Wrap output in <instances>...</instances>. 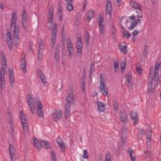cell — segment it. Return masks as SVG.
Masks as SVG:
<instances>
[{"instance_id":"f35d334b","label":"cell","mask_w":161,"mask_h":161,"mask_svg":"<svg viewBox=\"0 0 161 161\" xmlns=\"http://www.w3.org/2000/svg\"><path fill=\"white\" fill-rule=\"evenodd\" d=\"M98 109L101 112H104L106 110V104L103 102H99L98 103Z\"/></svg>"},{"instance_id":"603a6c76","label":"cell","mask_w":161,"mask_h":161,"mask_svg":"<svg viewBox=\"0 0 161 161\" xmlns=\"http://www.w3.org/2000/svg\"><path fill=\"white\" fill-rule=\"evenodd\" d=\"M37 74H38V76H39V78H40V79L41 80V81H42V83H43V85L46 86V84H47V80L46 76H45V74H43L42 70H38Z\"/></svg>"},{"instance_id":"9f6ffc18","label":"cell","mask_w":161,"mask_h":161,"mask_svg":"<svg viewBox=\"0 0 161 161\" xmlns=\"http://www.w3.org/2000/svg\"><path fill=\"white\" fill-rule=\"evenodd\" d=\"M0 6H1V10L3 9V3L1 2H0Z\"/></svg>"},{"instance_id":"1f68e13d","label":"cell","mask_w":161,"mask_h":161,"mask_svg":"<svg viewBox=\"0 0 161 161\" xmlns=\"http://www.w3.org/2000/svg\"><path fill=\"white\" fill-rule=\"evenodd\" d=\"M120 50L124 54H126L127 53V44L125 42H121L119 44Z\"/></svg>"},{"instance_id":"f907efd6","label":"cell","mask_w":161,"mask_h":161,"mask_svg":"<svg viewBox=\"0 0 161 161\" xmlns=\"http://www.w3.org/2000/svg\"><path fill=\"white\" fill-rule=\"evenodd\" d=\"M126 78H127V82H128L129 84H130V83H132V76H131V75L130 74H128L127 75Z\"/></svg>"},{"instance_id":"8992f818","label":"cell","mask_w":161,"mask_h":161,"mask_svg":"<svg viewBox=\"0 0 161 161\" xmlns=\"http://www.w3.org/2000/svg\"><path fill=\"white\" fill-rule=\"evenodd\" d=\"M57 30L58 26L57 23H55L53 25L52 30V35H51V43L52 46L53 47L56 44V39H57Z\"/></svg>"},{"instance_id":"44dd1931","label":"cell","mask_w":161,"mask_h":161,"mask_svg":"<svg viewBox=\"0 0 161 161\" xmlns=\"http://www.w3.org/2000/svg\"><path fill=\"white\" fill-rule=\"evenodd\" d=\"M9 153L10 155V158L12 160H15V155H16V152H15V148L14 145L12 144H9Z\"/></svg>"},{"instance_id":"83f0119b","label":"cell","mask_w":161,"mask_h":161,"mask_svg":"<svg viewBox=\"0 0 161 161\" xmlns=\"http://www.w3.org/2000/svg\"><path fill=\"white\" fill-rule=\"evenodd\" d=\"M20 68L23 70V73H26V61L25 56H23L20 61Z\"/></svg>"},{"instance_id":"3957f363","label":"cell","mask_w":161,"mask_h":161,"mask_svg":"<svg viewBox=\"0 0 161 161\" xmlns=\"http://www.w3.org/2000/svg\"><path fill=\"white\" fill-rule=\"evenodd\" d=\"M27 103L29 108L32 114H35V106H36V102L35 101L34 98H33L31 94H29L27 96Z\"/></svg>"},{"instance_id":"ab89813d","label":"cell","mask_w":161,"mask_h":161,"mask_svg":"<svg viewBox=\"0 0 161 161\" xmlns=\"http://www.w3.org/2000/svg\"><path fill=\"white\" fill-rule=\"evenodd\" d=\"M94 70V63L92 62L91 64V66H90V81H91L93 77V72Z\"/></svg>"},{"instance_id":"5bb4252c","label":"cell","mask_w":161,"mask_h":161,"mask_svg":"<svg viewBox=\"0 0 161 161\" xmlns=\"http://www.w3.org/2000/svg\"><path fill=\"white\" fill-rule=\"evenodd\" d=\"M22 26L24 30H27V26H28V16H27V13H26L25 10H23L22 12Z\"/></svg>"},{"instance_id":"7a4b0ae2","label":"cell","mask_w":161,"mask_h":161,"mask_svg":"<svg viewBox=\"0 0 161 161\" xmlns=\"http://www.w3.org/2000/svg\"><path fill=\"white\" fill-rule=\"evenodd\" d=\"M20 120L21 123H22V128H23V132L25 133H29V123H28L27 118H26V115L24 113V112L22 110H21L20 112Z\"/></svg>"},{"instance_id":"f5cc1de1","label":"cell","mask_w":161,"mask_h":161,"mask_svg":"<svg viewBox=\"0 0 161 161\" xmlns=\"http://www.w3.org/2000/svg\"><path fill=\"white\" fill-rule=\"evenodd\" d=\"M51 156H52V160H53V161L57 160V157H56V154L54 153V152H53V151H52V152H51Z\"/></svg>"},{"instance_id":"cb8c5ba5","label":"cell","mask_w":161,"mask_h":161,"mask_svg":"<svg viewBox=\"0 0 161 161\" xmlns=\"http://www.w3.org/2000/svg\"><path fill=\"white\" fill-rule=\"evenodd\" d=\"M62 111L60 110H57L54 111L53 114V118L56 121H59L62 117Z\"/></svg>"},{"instance_id":"f1b7e54d","label":"cell","mask_w":161,"mask_h":161,"mask_svg":"<svg viewBox=\"0 0 161 161\" xmlns=\"http://www.w3.org/2000/svg\"><path fill=\"white\" fill-rule=\"evenodd\" d=\"M130 117L134 125H137L138 122V115L137 113L135 112V111H131Z\"/></svg>"},{"instance_id":"6da1fadb","label":"cell","mask_w":161,"mask_h":161,"mask_svg":"<svg viewBox=\"0 0 161 161\" xmlns=\"http://www.w3.org/2000/svg\"><path fill=\"white\" fill-rule=\"evenodd\" d=\"M73 100V95L71 93H69L66 97V102L65 104V118H68L70 113L71 104Z\"/></svg>"},{"instance_id":"7402d4cb","label":"cell","mask_w":161,"mask_h":161,"mask_svg":"<svg viewBox=\"0 0 161 161\" xmlns=\"http://www.w3.org/2000/svg\"><path fill=\"white\" fill-rule=\"evenodd\" d=\"M113 12V6L112 3L111 1H107L106 4V14L109 16H111Z\"/></svg>"},{"instance_id":"2e32d148","label":"cell","mask_w":161,"mask_h":161,"mask_svg":"<svg viewBox=\"0 0 161 161\" xmlns=\"http://www.w3.org/2000/svg\"><path fill=\"white\" fill-rule=\"evenodd\" d=\"M16 21H17V15H16V12L15 11H13L12 13V20H11V29L12 30H15V28L17 26L16 25Z\"/></svg>"},{"instance_id":"8d00e7d4","label":"cell","mask_w":161,"mask_h":161,"mask_svg":"<svg viewBox=\"0 0 161 161\" xmlns=\"http://www.w3.org/2000/svg\"><path fill=\"white\" fill-rule=\"evenodd\" d=\"M120 118L121 121L123 123H127V120H128V116H127L126 113L123 112V111H121L120 113Z\"/></svg>"},{"instance_id":"11a10c76","label":"cell","mask_w":161,"mask_h":161,"mask_svg":"<svg viewBox=\"0 0 161 161\" xmlns=\"http://www.w3.org/2000/svg\"><path fill=\"white\" fill-rule=\"evenodd\" d=\"M87 1H85L84 2V5H83V11L85 10V8H86V5H87Z\"/></svg>"},{"instance_id":"9c48e42d","label":"cell","mask_w":161,"mask_h":161,"mask_svg":"<svg viewBox=\"0 0 161 161\" xmlns=\"http://www.w3.org/2000/svg\"><path fill=\"white\" fill-rule=\"evenodd\" d=\"M36 108H37V113L40 118H43V111L42 104L41 103L39 99L36 100Z\"/></svg>"},{"instance_id":"e575fe53","label":"cell","mask_w":161,"mask_h":161,"mask_svg":"<svg viewBox=\"0 0 161 161\" xmlns=\"http://www.w3.org/2000/svg\"><path fill=\"white\" fill-rule=\"evenodd\" d=\"M40 143L42 145V148H44L46 149H49L50 148V144L46 140H40Z\"/></svg>"},{"instance_id":"60d3db41","label":"cell","mask_w":161,"mask_h":161,"mask_svg":"<svg viewBox=\"0 0 161 161\" xmlns=\"http://www.w3.org/2000/svg\"><path fill=\"white\" fill-rule=\"evenodd\" d=\"M130 5H132V6L133 8H135V9L141 10V7L139 5V4L137 3V2H135V1H130Z\"/></svg>"},{"instance_id":"30bf717a","label":"cell","mask_w":161,"mask_h":161,"mask_svg":"<svg viewBox=\"0 0 161 161\" xmlns=\"http://www.w3.org/2000/svg\"><path fill=\"white\" fill-rule=\"evenodd\" d=\"M76 47L77 54H78V56H79V57H80L82 55V53H83V41H82V39L80 37H77L76 43Z\"/></svg>"},{"instance_id":"c3c4849f","label":"cell","mask_w":161,"mask_h":161,"mask_svg":"<svg viewBox=\"0 0 161 161\" xmlns=\"http://www.w3.org/2000/svg\"><path fill=\"white\" fill-rule=\"evenodd\" d=\"M136 69H137V73H138L139 74H141L142 73V67H141V66H140V65H137V66H136Z\"/></svg>"},{"instance_id":"d6a6232c","label":"cell","mask_w":161,"mask_h":161,"mask_svg":"<svg viewBox=\"0 0 161 161\" xmlns=\"http://www.w3.org/2000/svg\"><path fill=\"white\" fill-rule=\"evenodd\" d=\"M55 59L57 62H59L60 60V47L59 45H57L55 49Z\"/></svg>"},{"instance_id":"836d02e7","label":"cell","mask_w":161,"mask_h":161,"mask_svg":"<svg viewBox=\"0 0 161 161\" xmlns=\"http://www.w3.org/2000/svg\"><path fill=\"white\" fill-rule=\"evenodd\" d=\"M33 145H34L35 147L37 149H38V150L42 149V145H41L40 141L39 140H38L37 138L35 137L33 138Z\"/></svg>"},{"instance_id":"9a60e30c","label":"cell","mask_w":161,"mask_h":161,"mask_svg":"<svg viewBox=\"0 0 161 161\" xmlns=\"http://www.w3.org/2000/svg\"><path fill=\"white\" fill-rule=\"evenodd\" d=\"M53 23V8L51 6L49 8V15H48V24L51 27Z\"/></svg>"},{"instance_id":"4dcf8cb0","label":"cell","mask_w":161,"mask_h":161,"mask_svg":"<svg viewBox=\"0 0 161 161\" xmlns=\"http://www.w3.org/2000/svg\"><path fill=\"white\" fill-rule=\"evenodd\" d=\"M81 89L83 91H85L86 90V71L85 70L83 71V76L81 77Z\"/></svg>"},{"instance_id":"ffe728a7","label":"cell","mask_w":161,"mask_h":161,"mask_svg":"<svg viewBox=\"0 0 161 161\" xmlns=\"http://www.w3.org/2000/svg\"><path fill=\"white\" fill-rule=\"evenodd\" d=\"M8 74H9V80L10 86L13 87L14 86V84H15V74H14V71L13 69H9Z\"/></svg>"},{"instance_id":"8fae6325","label":"cell","mask_w":161,"mask_h":161,"mask_svg":"<svg viewBox=\"0 0 161 161\" xmlns=\"http://www.w3.org/2000/svg\"><path fill=\"white\" fill-rule=\"evenodd\" d=\"M6 42L7 44H8V47L10 50H13V38L12 37V33L10 30L7 31L6 33Z\"/></svg>"},{"instance_id":"db71d44e","label":"cell","mask_w":161,"mask_h":161,"mask_svg":"<svg viewBox=\"0 0 161 161\" xmlns=\"http://www.w3.org/2000/svg\"><path fill=\"white\" fill-rule=\"evenodd\" d=\"M83 157H84V158H85V159H87V158H88V153H87V151L86 150H84L83 151Z\"/></svg>"},{"instance_id":"f6af8a7d","label":"cell","mask_w":161,"mask_h":161,"mask_svg":"<svg viewBox=\"0 0 161 161\" xmlns=\"http://www.w3.org/2000/svg\"><path fill=\"white\" fill-rule=\"evenodd\" d=\"M85 40H86V44L89 45V43H90V33H89V32H87V31L86 32Z\"/></svg>"},{"instance_id":"74e56055","label":"cell","mask_w":161,"mask_h":161,"mask_svg":"<svg viewBox=\"0 0 161 161\" xmlns=\"http://www.w3.org/2000/svg\"><path fill=\"white\" fill-rule=\"evenodd\" d=\"M8 120H9L10 127V130H11V131H12V132L13 133V132H14V126H13V122L12 115L10 113V112H8Z\"/></svg>"},{"instance_id":"e0dca14e","label":"cell","mask_w":161,"mask_h":161,"mask_svg":"<svg viewBox=\"0 0 161 161\" xmlns=\"http://www.w3.org/2000/svg\"><path fill=\"white\" fill-rule=\"evenodd\" d=\"M152 129L151 127H149L147 132V138H146V144L148 147H150L152 142Z\"/></svg>"},{"instance_id":"bcb514c9","label":"cell","mask_w":161,"mask_h":161,"mask_svg":"<svg viewBox=\"0 0 161 161\" xmlns=\"http://www.w3.org/2000/svg\"><path fill=\"white\" fill-rule=\"evenodd\" d=\"M137 21L135 20H134L132 22V24H131L130 26L129 27V29L130 30L133 29L134 28H135V26H137Z\"/></svg>"},{"instance_id":"d4e9b609","label":"cell","mask_w":161,"mask_h":161,"mask_svg":"<svg viewBox=\"0 0 161 161\" xmlns=\"http://www.w3.org/2000/svg\"><path fill=\"white\" fill-rule=\"evenodd\" d=\"M56 141H57V143L58 145H59V148H60V150H61L62 152H64L65 150H66V145L64 143L62 138L60 137H58L56 138Z\"/></svg>"},{"instance_id":"d6986e66","label":"cell","mask_w":161,"mask_h":161,"mask_svg":"<svg viewBox=\"0 0 161 161\" xmlns=\"http://www.w3.org/2000/svg\"><path fill=\"white\" fill-rule=\"evenodd\" d=\"M0 74H1V90H3L5 86V74H6V71L2 67H1Z\"/></svg>"},{"instance_id":"277c9868","label":"cell","mask_w":161,"mask_h":161,"mask_svg":"<svg viewBox=\"0 0 161 161\" xmlns=\"http://www.w3.org/2000/svg\"><path fill=\"white\" fill-rule=\"evenodd\" d=\"M100 90L104 96H108V89H107L105 83H104V79L103 77V74L100 75Z\"/></svg>"},{"instance_id":"52a82bcc","label":"cell","mask_w":161,"mask_h":161,"mask_svg":"<svg viewBox=\"0 0 161 161\" xmlns=\"http://www.w3.org/2000/svg\"><path fill=\"white\" fill-rule=\"evenodd\" d=\"M160 62H157L155 64L154 70H153L154 80H155L156 84H157L159 81V70H160Z\"/></svg>"},{"instance_id":"4316f807","label":"cell","mask_w":161,"mask_h":161,"mask_svg":"<svg viewBox=\"0 0 161 161\" xmlns=\"http://www.w3.org/2000/svg\"><path fill=\"white\" fill-rule=\"evenodd\" d=\"M127 137V129L125 128H123L122 130H121V142H122L123 145H125V144L126 143Z\"/></svg>"},{"instance_id":"4fadbf2b","label":"cell","mask_w":161,"mask_h":161,"mask_svg":"<svg viewBox=\"0 0 161 161\" xmlns=\"http://www.w3.org/2000/svg\"><path fill=\"white\" fill-rule=\"evenodd\" d=\"M153 82H154V72L153 69L151 67L149 76V82H148V92L149 93H150L152 91V86H153Z\"/></svg>"},{"instance_id":"7dc6e473","label":"cell","mask_w":161,"mask_h":161,"mask_svg":"<svg viewBox=\"0 0 161 161\" xmlns=\"http://www.w3.org/2000/svg\"><path fill=\"white\" fill-rule=\"evenodd\" d=\"M113 67H114V69H115V72H118V69H119V65H118V62L117 61V60L114 61Z\"/></svg>"},{"instance_id":"f546056e","label":"cell","mask_w":161,"mask_h":161,"mask_svg":"<svg viewBox=\"0 0 161 161\" xmlns=\"http://www.w3.org/2000/svg\"><path fill=\"white\" fill-rule=\"evenodd\" d=\"M58 16H59V21L62 22L63 19V8L60 2L59 3V6H58Z\"/></svg>"},{"instance_id":"7c38bea8","label":"cell","mask_w":161,"mask_h":161,"mask_svg":"<svg viewBox=\"0 0 161 161\" xmlns=\"http://www.w3.org/2000/svg\"><path fill=\"white\" fill-rule=\"evenodd\" d=\"M98 23L99 27H100V32L101 34H104V30H105V26H104V21L103 15L102 13H100L98 17Z\"/></svg>"},{"instance_id":"681fc988","label":"cell","mask_w":161,"mask_h":161,"mask_svg":"<svg viewBox=\"0 0 161 161\" xmlns=\"http://www.w3.org/2000/svg\"><path fill=\"white\" fill-rule=\"evenodd\" d=\"M113 108L115 111H118V103L117 101H114L113 103Z\"/></svg>"},{"instance_id":"b9f144b4","label":"cell","mask_w":161,"mask_h":161,"mask_svg":"<svg viewBox=\"0 0 161 161\" xmlns=\"http://www.w3.org/2000/svg\"><path fill=\"white\" fill-rule=\"evenodd\" d=\"M67 10L69 12H71L74 10V6L73 5V1H67Z\"/></svg>"},{"instance_id":"ba28073f","label":"cell","mask_w":161,"mask_h":161,"mask_svg":"<svg viewBox=\"0 0 161 161\" xmlns=\"http://www.w3.org/2000/svg\"><path fill=\"white\" fill-rule=\"evenodd\" d=\"M13 43L15 46L17 47L20 43V29L19 26L17 25L13 31Z\"/></svg>"},{"instance_id":"ee69618b","label":"cell","mask_w":161,"mask_h":161,"mask_svg":"<svg viewBox=\"0 0 161 161\" xmlns=\"http://www.w3.org/2000/svg\"><path fill=\"white\" fill-rule=\"evenodd\" d=\"M126 66H127V61L126 60H123L121 63V70L122 73H123L124 70L126 69Z\"/></svg>"},{"instance_id":"816d5d0a","label":"cell","mask_w":161,"mask_h":161,"mask_svg":"<svg viewBox=\"0 0 161 161\" xmlns=\"http://www.w3.org/2000/svg\"><path fill=\"white\" fill-rule=\"evenodd\" d=\"M111 160V154L110 153H107L106 154V157H105V160L107 161H110Z\"/></svg>"},{"instance_id":"d590c367","label":"cell","mask_w":161,"mask_h":161,"mask_svg":"<svg viewBox=\"0 0 161 161\" xmlns=\"http://www.w3.org/2000/svg\"><path fill=\"white\" fill-rule=\"evenodd\" d=\"M94 15H95V13H94V12L93 10H89L88 12H87V16H86V20L87 22H90V21H91V20L94 17Z\"/></svg>"},{"instance_id":"ac0fdd59","label":"cell","mask_w":161,"mask_h":161,"mask_svg":"<svg viewBox=\"0 0 161 161\" xmlns=\"http://www.w3.org/2000/svg\"><path fill=\"white\" fill-rule=\"evenodd\" d=\"M67 51H68L69 56L70 57H72L73 56V53H74V48H73V42H72L71 40L69 38L67 40Z\"/></svg>"},{"instance_id":"7bdbcfd3","label":"cell","mask_w":161,"mask_h":161,"mask_svg":"<svg viewBox=\"0 0 161 161\" xmlns=\"http://www.w3.org/2000/svg\"><path fill=\"white\" fill-rule=\"evenodd\" d=\"M128 153H129L130 157V159H132V160H136V156L135 155V154H134L133 151L132 149H130L128 150Z\"/></svg>"},{"instance_id":"484cf974","label":"cell","mask_w":161,"mask_h":161,"mask_svg":"<svg viewBox=\"0 0 161 161\" xmlns=\"http://www.w3.org/2000/svg\"><path fill=\"white\" fill-rule=\"evenodd\" d=\"M1 63H2V67L5 69V70L6 71L7 69V60L6 56H5V53H3V51H1Z\"/></svg>"},{"instance_id":"5b68a950","label":"cell","mask_w":161,"mask_h":161,"mask_svg":"<svg viewBox=\"0 0 161 161\" xmlns=\"http://www.w3.org/2000/svg\"><path fill=\"white\" fill-rule=\"evenodd\" d=\"M44 50H45V46L43 41L42 40H40L39 42V49H38V60L39 61H41L43 59V54H44Z\"/></svg>"}]
</instances>
